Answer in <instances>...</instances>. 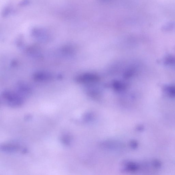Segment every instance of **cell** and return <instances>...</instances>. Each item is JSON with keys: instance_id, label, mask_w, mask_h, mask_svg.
Here are the masks:
<instances>
[{"instance_id": "6da1fadb", "label": "cell", "mask_w": 175, "mask_h": 175, "mask_svg": "<svg viewBox=\"0 0 175 175\" xmlns=\"http://www.w3.org/2000/svg\"><path fill=\"white\" fill-rule=\"evenodd\" d=\"M1 97L3 102L12 107L21 106L24 102L23 97L20 95L8 90L4 91Z\"/></svg>"}, {"instance_id": "7a4b0ae2", "label": "cell", "mask_w": 175, "mask_h": 175, "mask_svg": "<svg viewBox=\"0 0 175 175\" xmlns=\"http://www.w3.org/2000/svg\"><path fill=\"white\" fill-rule=\"evenodd\" d=\"M99 79V77L97 75L92 74H85L79 76L76 78V80L79 83L94 82Z\"/></svg>"}, {"instance_id": "3957f363", "label": "cell", "mask_w": 175, "mask_h": 175, "mask_svg": "<svg viewBox=\"0 0 175 175\" xmlns=\"http://www.w3.org/2000/svg\"><path fill=\"white\" fill-rule=\"evenodd\" d=\"M0 149L4 153H16L21 150V148L18 145L13 143L3 144L1 145Z\"/></svg>"}, {"instance_id": "277c9868", "label": "cell", "mask_w": 175, "mask_h": 175, "mask_svg": "<svg viewBox=\"0 0 175 175\" xmlns=\"http://www.w3.org/2000/svg\"><path fill=\"white\" fill-rule=\"evenodd\" d=\"M51 75L49 74L42 72L35 73L33 76L34 79L38 81L49 80L51 78Z\"/></svg>"}, {"instance_id": "5b68a950", "label": "cell", "mask_w": 175, "mask_h": 175, "mask_svg": "<svg viewBox=\"0 0 175 175\" xmlns=\"http://www.w3.org/2000/svg\"><path fill=\"white\" fill-rule=\"evenodd\" d=\"M61 141L64 144L69 146L71 144V137L67 134L64 135L61 137Z\"/></svg>"}, {"instance_id": "8992f818", "label": "cell", "mask_w": 175, "mask_h": 175, "mask_svg": "<svg viewBox=\"0 0 175 175\" xmlns=\"http://www.w3.org/2000/svg\"><path fill=\"white\" fill-rule=\"evenodd\" d=\"M113 87L117 90L120 91L125 88V85L122 83L115 81L113 83Z\"/></svg>"}, {"instance_id": "52a82bcc", "label": "cell", "mask_w": 175, "mask_h": 175, "mask_svg": "<svg viewBox=\"0 0 175 175\" xmlns=\"http://www.w3.org/2000/svg\"><path fill=\"white\" fill-rule=\"evenodd\" d=\"M19 90L23 93H29L31 91L27 85L21 84L19 85Z\"/></svg>"}]
</instances>
